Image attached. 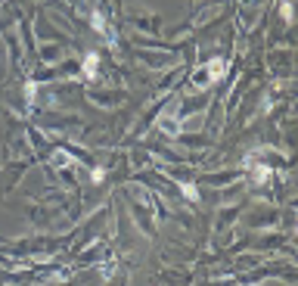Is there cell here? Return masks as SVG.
Returning <instances> with one entry per match:
<instances>
[{
	"mask_svg": "<svg viewBox=\"0 0 298 286\" xmlns=\"http://www.w3.org/2000/svg\"><path fill=\"white\" fill-rule=\"evenodd\" d=\"M50 162H53L56 168H62V165H72L75 159H72V156H68L65 150H56V152H53V159H50Z\"/></svg>",
	"mask_w": 298,
	"mask_h": 286,
	"instance_id": "5b68a950",
	"label": "cell"
},
{
	"mask_svg": "<svg viewBox=\"0 0 298 286\" xmlns=\"http://www.w3.org/2000/svg\"><path fill=\"white\" fill-rule=\"evenodd\" d=\"M252 165H255V159H252ZM267 178H271V168H267V165H255V184H264Z\"/></svg>",
	"mask_w": 298,
	"mask_h": 286,
	"instance_id": "8992f818",
	"label": "cell"
},
{
	"mask_svg": "<svg viewBox=\"0 0 298 286\" xmlns=\"http://www.w3.org/2000/svg\"><path fill=\"white\" fill-rule=\"evenodd\" d=\"M96 66H99V56L90 50L87 56H84V75H87V78H96Z\"/></svg>",
	"mask_w": 298,
	"mask_h": 286,
	"instance_id": "277c9868",
	"label": "cell"
},
{
	"mask_svg": "<svg viewBox=\"0 0 298 286\" xmlns=\"http://www.w3.org/2000/svg\"><path fill=\"white\" fill-rule=\"evenodd\" d=\"M224 72H227V62H224L221 56H218V60H211L208 66H202V68L196 72V75H193V84H196V88H208L211 81L224 78Z\"/></svg>",
	"mask_w": 298,
	"mask_h": 286,
	"instance_id": "6da1fadb",
	"label": "cell"
},
{
	"mask_svg": "<svg viewBox=\"0 0 298 286\" xmlns=\"http://www.w3.org/2000/svg\"><path fill=\"white\" fill-rule=\"evenodd\" d=\"M183 193H187V199H193V202L199 199V193H196V187H193V184H183Z\"/></svg>",
	"mask_w": 298,
	"mask_h": 286,
	"instance_id": "30bf717a",
	"label": "cell"
},
{
	"mask_svg": "<svg viewBox=\"0 0 298 286\" xmlns=\"http://www.w3.org/2000/svg\"><path fill=\"white\" fill-rule=\"evenodd\" d=\"M34 94H37V84L28 81V84H25V100H28V103H34Z\"/></svg>",
	"mask_w": 298,
	"mask_h": 286,
	"instance_id": "ba28073f",
	"label": "cell"
},
{
	"mask_svg": "<svg viewBox=\"0 0 298 286\" xmlns=\"http://www.w3.org/2000/svg\"><path fill=\"white\" fill-rule=\"evenodd\" d=\"M112 274H115V264H112V262L103 264V277H112Z\"/></svg>",
	"mask_w": 298,
	"mask_h": 286,
	"instance_id": "7c38bea8",
	"label": "cell"
},
{
	"mask_svg": "<svg viewBox=\"0 0 298 286\" xmlns=\"http://www.w3.org/2000/svg\"><path fill=\"white\" fill-rule=\"evenodd\" d=\"M280 12H283V19H292V4H289V0H283V4H280Z\"/></svg>",
	"mask_w": 298,
	"mask_h": 286,
	"instance_id": "9c48e42d",
	"label": "cell"
},
{
	"mask_svg": "<svg viewBox=\"0 0 298 286\" xmlns=\"http://www.w3.org/2000/svg\"><path fill=\"white\" fill-rule=\"evenodd\" d=\"M59 280H68V274H50V277H44L37 286H50V283H59Z\"/></svg>",
	"mask_w": 298,
	"mask_h": 286,
	"instance_id": "52a82bcc",
	"label": "cell"
},
{
	"mask_svg": "<svg viewBox=\"0 0 298 286\" xmlns=\"http://www.w3.org/2000/svg\"><path fill=\"white\" fill-rule=\"evenodd\" d=\"M155 124H159V131H162V134L177 137V134H180V128H183V124H180V118H177V103H174V106H168L162 116L155 118Z\"/></svg>",
	"mask_w": 298,
	"mask_h": 286,
	"instance_id": "7a4b0ae2",
	"label": "cell"
},
{
	"mask_svg": "<svg viewBox=\"0 0 298 286\" xmlns=\"http://www.w3.org/2000/svg\"><path fill=\"white\" fill-rule=\"evenodd\" d=\"M90 25H93L96 32H99V34H103V38L109 40V44H115V32L109 28V22H106V16H103V12H96V10H93V12H90Z\"/></svg>",
	"mask_w": 298,
	"mask_h": 286,
	"instance_id": "3957f363",
	"label": "cell"
},
{
	"mask_svg": "<svg viewBox=\"0 0 298 286\" xmlns=\"http://www.w3.org/2000/svg\"><path fill=\"white\" fill-rule=\"evenodd\" d=\"M99 180H106V171L103 168H93V184H99Z\"/></svg>",
	"mask_w": 298,
	"mask_h": 286,
	"instance_id": "8fae6325",
	"label": "cell"
}]
</instances>
